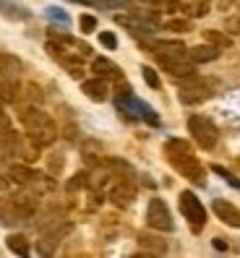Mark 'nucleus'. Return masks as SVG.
I'll list each match as a JSON object with an SVG mask.
<instances>
[{
    "label": "nucleus",
    "mask_w": 240,
    "mask_h": 258,
    "mask_svg": "<svg viewBox=\"0 0 240 258\" xmlns=\"http://www.w3.org/2000/svg\"><path fill=\"white\" fill-rule=\"evenodd\" d=\"M19 120L24 125V133L29 144H34L39 149H47L57 141V128L52 123L50 115H44L37 104H19Z\"/></svg>",
    "instance_id": "nucleus-1"
},
{
    "label": "nucleus",
    "mask_w": 240,
    "mask_h": 258,
    "mask_svg": "<svg viewBox=\"0 0 240 258\" xmlns=\"http://www.w3.org/2000/svg\"><path fill=\"white\" fill-rule=\"evenodd\" d=\"M164 157H167V162L186 180H191V183H196V185L206 183V170L201 167V162L196 159V154H193V149L188 146V141L170 139L167 144H164Z\"/></svg>",
    "instance_id": "nucleus-2"
},
{
    "label": "nucleus",
    "mask_w": 240,
    "mask_h": 258,
    "mask_svg": "<svg viewBox=\"0 0 240 258\" xmlns=\"http://www.w3.org/2000/svg\"><path fill=\"white\" fill-rule=\"evenodd\" d=\"M217 81L214 79H201V76H191L186 84L180 86V102L183 104H201L209 97H214Z\"/></svg>",
    "instance_id": "nucleus-3"
},
{
    "label": "nucleus",
    "mask_w": 240,
    "mask_h": 258,
    "mask_svg": "<svg viewBox=\"0 0 240 258\" xmlns=\"http://www.w3.org/2000/svg\"><path fill=\"white\" fill-rule=\"evenodd\" d=\"M188 133L193 136V141L206 151H212L219 141V131L206 115H191L188 117Z\"/></svg>",
    "instance_id": "nucleus-4"
},
{
    "label": "nucleus",
    "mask_w": 240,
    "mask_h": 258,
    "mask_svg": "<svg viewBox=\"0 0 240 258\" xmlns=\"http://www.w3.org/2000/svg\"><path fill=\"white\" fill-rule=\"evenodd\" d=\"M177 206H180V214L188 219L191 230H193V232H201L204 224H206V209H204V204L196 199V193L183 190V193H180V199H177Z\"/></svg>",
    "instance_id": "nucleus-5"
},
{
    "label": "nucleus",
    "mask_w": 240,
    "mask_h": 258,
    "mask_svg": "<svg viewBox=\"0 0 240 258\" xmlns=\"http://www.w3.org/2000/svg\"><path fill=\"white\" fill-rule=\"evenodd\" d=\"M149 47H152V52L157 55V60H159L162 66L175 63V60H186V57H188L186 44H183V42H177V39H154V42H149Z\"/></svg>",
    "instance_id": "nucleus-6"
},
{
    "label": "nucleus",
    "mask_w": 240,
    "mask_h": 258,
    "mask_svg": "<svg viewBox=\"0 0 240 258\" xmlns=\"http://www.w3.org/2000/svg\"><path fill=\"white\" fill-rule=\"evenodd\" d=\"M146 224L152 227V230H159V232H172V214L167 204L162 199H152L149 201V209H146Z\"/></svg>",
    "instance_id": "nucleus-7"
},
{
    "label": "nucleus",
    "mask_w": 240,
    "mask_h": 258,
    "mask_svg": "<svg viewBox=\"0 0 240 258\" xmlns=\"http://www.w3.org/2000/svg\"><path fill=\"white\" fill-rule=\"evenodd\" d=\"M133 199H136V188H133L131 177L115 180L112 188H110V201H112L115 206H120V209H126V206L133 204Z\"/></svg>",
    "instance_id": "nucleus-8"
},
{
    "label": "nucleus",
    "mask_w": 240,
    "mask_h": 258,
    "mask_svg": "<svg viewBox=\"0 0 240 258\" xmlns=\"http://www.w3.org/2000/svg\"><path fill=\"white\" fill-rule=\"evenodd\" d=\"M24 66L16 55L0 52V81H21Z\"/></svg>",
    "instance_id": "nucleus-9"
},
{
    "label": "nucleus",
    "mask_w": 240,
    "mask_h": 258,
    "mask_svg": "<svg viewBox=\"0 0 240 258\" xmlns=\"http://www.w3.org/2000/svg\"><path fill=\"white\" fill-rule=\"evenodd\" d=\"M212 209H214L217 219H222L227 227H235V230H240V209H237L235 204L224 201V199H214Z\"/></svg>",
    "instance_id": "nucleus-10"
},
{
    "label": "nucleus",
    "mask_w": 240,
    "mask_h": 258,
    "mask_svg": "<svg viewBox=\"0 0 240 258\" xmlns=\"http://www.w3.org/2000/svg\"><path fill=\"white\" fill-rule=\"evenodd\" d=\"M92 73L97 79H104V81H120L123 79V71H120L110 57H94L92 60Z\"/></svg>",
    "instance_id": "nucleus-11"
},
{
    "label": "nucleus",
    "mask_w": 240,
    "mask_h": 258,
    "mask_svg": "<svg viewBox=\"0 0 240 258\" xmlns=\"http://www.w3.org/2000/svg\"><path fill=\"white\" fill-rule=\"evenodd\" d=\"M81 92L92 102H104V99H107V94H110V89H107V81L94 76V79H89V81L81 84Z\"/></svg>",
    "instance_id": "nucleus-12"
},
{
    "label": "nucleus",
    "mask_w": 240,
    "mask_h": 258,
    "mask_svg": "<svg viewBox=\"0 0 240 258\" xmlns=\"http://www.w3.org/2000/svg\"><path fill=\"white\" fill-rule=\"evenodd\" d=\"M219 47H214V44H199V47H191L188 50V60H191V63H212V60H217L219 57Z\"/></svg>",
    "instance_id": "nucleus-13"
},
{
    "label": "nucleus",
    "mask_w": 240,
    "mask_h": 258,
    "mask_svg": "<svg viewBox=\"0 0 240 258\" xmlns=\"http://www.w3.org/2000/svg\"><path fill=\"white\" fill-rule=\"evenodd\" d=\"M164 71H167L172 79H180V81H186L191 79V76H196V63H191V60H175V63H167V66H162Z\"/></svg>",
    "instance_id": "nucleus-14"
},
{
    "label": "nucleus",
    "mask_w": 240,
    "mask_h": 258,
    "mask_svg": "<svg viewBox=\"0 0 240 258\" xmlns=\"http://www.w3.org/2000/svg\"><path fill=\"white\" fill-rule=\"evenodd\" d=\"M71 230V224H63V227H57L55 232H50V235H44L42 240H39V253L42 255H50L52 250H55V245L60 242V237H63L66 232Z\"/></svg>",
    "instance_id": "nucleus-15"
},
{
    "label": "nucleus",
    "mask_w": 240,
    "mask_h": 258,
    "mask_svg": "<svg viewBox=\"0 0 240 258\" xmlns=\"http://www.w3.org/2000/svg\"><path fill=\"white\" fill-rule=\"evenodd\" d=\"M139 242H141V248H146L149 253H157V255L167 253V242H164L162 237H157V235L141 232V235H139Z\"/></svg>",
    "instance_id": "nucleus-16"
},
{
    "label": "nucleus",
    "mask_w": 240,
    "mask_h": 258,
    "mask_svg": "<svg viewBox=\"0 0 240 258\" xmlns=\"http://www.w3.org/2000/svg\"><path fill=\"white\" fill-rule=\"evenodd\" d=\"M26 188H32V193H34V196H42V193H50V190L55 188V183H52L50 177H44V175L34 172V175H32V180L26 183Z\"/></svg>",
    "instance_id": "nucleus-17"
},
{
    "label": "nucleus",
    "mask_w": 240,
    "mask_h": 258,
    "mask_svg": "<svg viewBox=\"0 0 240 258\" xmlns=\"http://www.w3.org/2000/svg\"><path fill=\"white\" fill-rule=\"evenodd\" d=\"M204 39H206L209 44H214V47H219V50H227L230 44H232V39L224 34V32H217V29H206Z\"/></svg>",
    "instance_id": "nucleus-18"
},
{
    "label": "nucleus",
    "mask_w": 240,
    "mask_h": 258,
    "mask_svg": "<svg viewBox=\"0 0 240 258\" xmlns=\"http://www.w3.org/2000/svg\"><path fill=\"white\" fill-rule=\"evenodd\" d=\"M177 6H180V3H177ZM180 8H186L188 19H201V16H206L209 3H206V0H188V3H183Z\"/></svg>",
    "instance_id": "nucleus-19"
},
{
    "label": "nucleus",
    "mask_w": 240,
    "mask_h": 258,
    "mask_svg": "<svg viewBox=\"0 0 240 258\" xmlns=\"http://www.w3.org/2000/svg\"><path fill=\"white\" fill-rule=\"evenodd\" d=\"M8 248H11V253H16V255H29V240L24 237V235H8Z\"/></svg>",
    "instance_id": "nucleus-20"
},
{
    "label": "nucleus",
    "mask_w": 240,
    "mask_h": 258,
    "mask_svg": "<svg viewBox=\"0 0 240 258\" xmlns=\"http://www.w3.org/2000/svg\"><path fill=\"white\" fill-rule=\"evenodd\" d=\"M8 175H11L13 180H16V183H19V185H26V183H29V180H32V175H34V170H29V167H26V164H13V167H11V170H8Z\"/></svg>",
    "instance_id": "nucleus-21"
},
{
    "label": "nucleus",
    "mask_w": 240,
    "mask_h": 258,
    "mask_svg": "<svg viewBox=\"0 0 240 258\" xmlns=\"http://www.w3.org/2000/svg\"><path fill=\"white\" fill-rule=\"evenodd\" d=\"M21 92H24V99H26V104H37V107H39V104H42V89L37 86V84H26L24 89H21Z\"/></svg>",
    "instance_id": "nucleus-22"
},
{
    "label": "nucleus",
    "mask_w": 240,
    "mask_h": 258,
    "mask_svg": "<svg viewBox=\"0 0 240 258\" xmlns=\"http://www.w3.org/2000/svg\"><path fill=\"white\" fill-rule=\"evenodd\" d=\"M0 3L11 8V11H3L6 16H11V19H29V11L24 6H16V3H11V0H0Z\"/></svg>",
    "instance_id": "nucleus-23"
},
{
    "label": "nucleus",
    "mask_w": 240,
    "mask_h": 258,
    "mask_svg": "<svg viewBox=\"0 0 240 258\" xmlns=\"http://www.w3.org/2000/svg\"><path fill=\"white\" fill-rule=\"evenodd\" d=\"M164 26H167L170 32H180V34H183V32H191V29H193L191 19H170Z\"/></svg>",
    "instance_id": "nucleus-24"
},
{
    "label": "nucleus",
    "mask_w": 240,
    "mask_h": 258,
    "mask_svg": "<svg viewBox=\"0 0 240 258\" xmlns=\"http://www.w3.org/2000/svg\"><path fill=\"white\" fill-rule=\"evenodd\" d=\"M141 73H144V81H146L149 86H152V89H159V86H162V84H159V76L154 73V68L144 66V68H141Z\"/></svg>",
    "instance_id": "nucleus-25"
},
{
    "label": "nucleus",
    "mask_w": 240,
    "mask_h": 258,
    "mask_svg": "<svg viewBox=\"0 0 240 258\" xmlns=\"http://www.w3.org/2000/svg\"><path fill=\"white\" fill-rule=\"evenodd\" d=\"M212 170H214L217 175H222V177H224V180H227V183H230L232 188H237V190H240V180H237V177H235L232 172H227V170H224V167H219V164H214V167H212Z\"/></svg>",
    "instance_id": "nucleus-26"
},
{
    "label": "nucleus",
    "mask_w": 240,
    "mask_h": 258,
    "mask_svg": "<svg viewBox=\"0 0 240 258\" xmlns=\"http://www.w3.org/2000/svg\"><path fill=\"white\" fill-rule=\"evenodd\" d=\"M79 26H81V32H84V34H92L94 29H97V19L86 13V16H81V19H79Z\"/></svg>",
    "instance_id": "nucleus-27"
},
{
    "label": "nucleus",
    "mask_w": 240,
    "mask_h": 258,
    "mask_svg": "<svg viewBox=\"0 0 240 258\" xmlns=\"http://www.w3.org/2000/svg\"><path fill=\"white\" fill-rule=\"evenodd\" d=\"M99 42H102V47H107V50H115L117 47V37L112 32H102L99 34Z\"/></svg>",
    "instance_id": "nucleus-28"
},
{
    "label": "nucleus",
    "mask_w": 240,
    "mask_h": 258,
    "mask_svg": "<svg viewBox=\"0 0 240 258\" xmlns=\"http://www.w3.org/2000/svg\"><path fill=\"white\" fill-rule=\"evenodd\" d=\"M224 29H227L230 34H240V19H235V16H230L227 21H224Z\"/></svg>",
    "instance_id": "nucleus-29"
},
{
    "label": "nucleus",
    "mask_w": 240,
    "mask_h": 258,
    "mask_svg": "<svg viewBox=\"0 0 240 258\" xmlns=\"http://www.w3.org/2000/svg\"><path fill=\"white\" fill-rule=\"evenodd\" d=\"M47 16H52V19H57V21H63V24H68V16L60 8H47Z\"/></svg>",
    "instance_id": "nucleus-30"
},
{
    "label": "nucleus",
    "mask_w": 240,
    "mask_h": 258,
    "mask_svg": "<svg viewBox=\"0 0 240 258\" xmlns=\"http://www.w3.org/2000/svg\"><path fill=\"white\" fill-rule=\"evenodd\" d=\"M71 3H79V6H97V0H71Z\"/></svg>",
    "instance_id": "nucleus-31"
},
{
    "label": "nucleus",
    "mask_w": 240,
    "mask_h": 258,
    "mask_svg": "<svg viewBox=\"0 0 240 258\" xmlns=\"http://www.w3.org/2000/svg\"><path fill=\"white\" fill-rule=\"evenodd\" d=\"M230 3H232V0H219V8L224 11V8H230Z\"/></svg>",
    "instance_id": "nucleus-32"
},
{
    "label": "nucleus",
    "mask_w": 240,
    "mask_h": 258,
    "mask_svg": "<svg viewBox=\"0 0 240 258\" xmlns=\"http://www.w3.org/2000/svg\"><path fill=\"white\" fill-rule=\"evenodd\" d=\"M237 8H240V0H237Z\"/></svg>",
    "instance_id": "nucleus-33"
}]
</instances>
